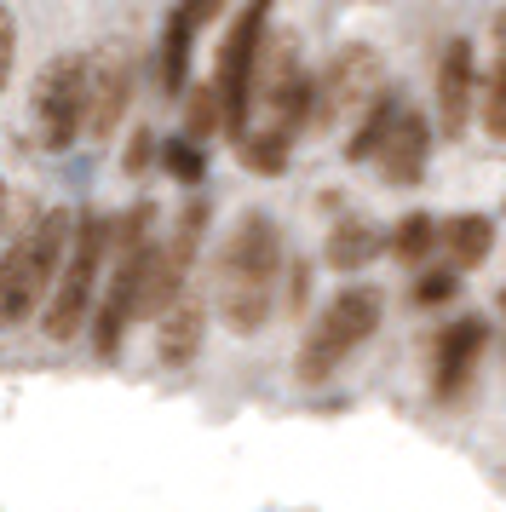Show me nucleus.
Here are the masks:
<instances>
[{
	"label": "nucleus",
	"mask_w": 506,
	"mask_h": 512,
	"mask_svg": "<svg viewBox=\"0 0 506 512\" xmlns=\"http://www.w3.org/2000/svg\"><path fill=\"white\" fill-rule=\"evenodd\" d=\"M276 277H282V236L271 213H242L236 231L225 236L219 259V317L230 334H259L276 305Z\"/></svg>",
	"instance_id": "f257e3e1"
},
{
	"label": "nucleus",
	"mask_w": 506,
	"mask_h": 512,
	"mask_svg": "<svg viewBox=\"0 0 506 512\" xmlns=\"http://www.w3.org/2000/svg\"><path fill=\"white\" fill-rule=\"evenodd\" d=\"M69 236H75V213L52 208L0 254V323L6 328L29 323L41 311V300H52L64 254H69Z\"/></svg>",
	"instance_id": "f03ea898"
},
{
	"label": "nucleus",
	"mask_w": 506,
	"mask_h": 512,
	"mask_svg": "<svg viewBox=\"0 0 506 512\" xmlns=\"http://www.w3.org/2000/svg\"><path fill=\"white\" fill-rule=\"evenodd\" d=\"M374 328H380V288H368V282L340 288V294L317 311V323H311L305 346H299V363H294L299 380H305V386H322L351 351L374 340Z\"/></svg>",
	"instance_id": "7ed1b4c3"
},
{
	"label": "nucleus",
	"mask_w": 506,
	"mask_h": 512,
	"mask_svg": "<svg viewBox=\"0 0 506 512\" xmlns=\"http://www.w3.org/2000/svg\"><path fill=\"white\" fill-rule=\"evenodd\" d=\"M104 259H110V219H75V236H69L64 271H58V288L46 300V334L52 340H75L87 328L92 305H98V282H104Z\"/></svg>",
	"instance_id": "20e7f679"
},
{
	"label": "nucleus",
	"mask_w": 506,
	"mask_h": 512,
	"mask_svg": "<svg viewBox=\"0 0 506 512\" xmlns=\"http://www.w3.org/2000/svg\"><path fill=\"white\" fill-rule=\"evenodd\" d=\"M276 0H248L230 24L225 47H219V70H213V87H219V104H225V133L242 139L253 127V70H259V52H265V24H271Z\"/></svg>",
	"instance_id": "39448f33"
},
{
	"label": "nucleus",
	"mask_w": 506,
	"mask_h": 512,
	"mask_svg": "<svg viewBox=\"0 0 506 512\" xmlns=\"http://www.w3.org/2000/svg\"><path fill=\"white\" fill-rule=\"evenodd\" d=\"M87 133V58H52L35 81V139L46 150H69Z\"/></svg>",
	"instance_id": "423d86ee"
},
{
	"label": "nucleus",
	"mask_w": 506,
	"mask_h": 512,
	"mask_svg": "<svg viewBox=\"0 0 506 512\" xmlns=\"http://www.w3.org/2000/svg\"><path fill=\"white\" fill-rule=\"evenodd\" d=\"M380 75H386V64H380L374 47H340L328 58V70L311 81V127H334L351 110L374 104L380 98Z\"/></svg>",
	"instance_id": "0eeeda50"
},
{
	"label": "nucleus",
	"mask_w": 506,
	"mask_h": 512,
	"mask_svg": "<svg viewBox=\"0 0 506 512\" xmlns=\"http://www.w3.org/2000/svg\"><path fill=\"white\" fill-rule=\"evenodd\" d=\"M133 104V52L121 41H98L87 52V139H110Z\"/></svg>",
	"instance_id": "6e6552de"
},
{
	"label": "nucleus",
	"mask_w": 506,
	"mask_h": 512,
	"mask_svg": "<svg viewBox=\"0 0 506 512\" xmlns=\"http://www.w3.org/2000/svg\"><path fill=\"white\" fill-rule=\"evenodd\" d=\"M472 93H478V64H472V41H449L443 64H437V127L460 139L472 121Z\"/></svg>",
	"instance_id": "1a4fd4ad"
},
{
	"label": "nucleus",
	"mask_w": 506,
	"mask_h": 512,
	"mask_svg": "<svg viewBox=\"0 0 506 512\" xmlns=\"http://www.w3.org/2000/svg\"><path fill=\"white\" fill-rule=\"evenodd\" d=\"M483 346H489V323L483 317H460L437 334V363H432V380H437V397H455L466 392V380L478 369Z\"/></svg>",
	"instance_id": "9d476101"
},
{
	"label": "nucleus",
	"mask_w": 506,
	"mask_h": 512,
	"mask_svg": "<svg viewBox=\"0 0 506 512\" xmlns=\"http://www.w3.org/2000/svg\"><path fill=\"white\" fill-rule=\"evenodd\" d=\"M426 156H432V127H426V116H420V110H409V104H403L374 162H380V173H386V185H414V179L426 173Z\"/></svg>",
	"instance_id": "9b49d317"
},
{
	"label": "nucleus",
	"mask_w": 506,
	"mask_h": 512,
	"mask_svg": "<svg viewBox=\"0 0 506 512\" xmlns=\"http://www.w3.org/2000/svg\"><path fill=\"white\" fill-rule=\"evenodd\" d=\"M437 242L449 248V265H455V271H472V265H483L489 248H495V225H489L483 213H455V219L437 231Z\"/></svg>",
	"instance_id": "f8f14e48"
},
{
	"label": "nucleus",
	"mask_w": 506,
	"mask_h": 512,
	"mask_svg": "<svg viewBox=\"0 0 506 512\" xmlns=\"http://www.w3.org/2000/svg\"><path fill=\"white\" fill-rule=\"evenodd\" d=\"M196 346H202V305L179 300L167 317H161L156 351H161V363H167V369H179V363H190V357H196Z\"/></svg>",
	"instance_id": "ddd939ff"
},
{
	"label": "nucleus",
	"mask_w": 506,
	"mask_h": 512,
	"mask_svg": "<svg viewBox=\"0 0 506 512\" xmlns=\"http://www.w3.org/2000/svg\"><path fill=\"white\" fill-rule=\"evenodd\" d=\"M374 254H380V231H374L368 219H340V225L328 231V248H322V259H328L334 271H363Z\"/></svg>",
	"instance_id": "4468645a"
},
{
	"label": "nucleus",
	"mask_w": 506,
	"mask_h": 512,
	"mask_svg": "<svg viewBox=\"0 0 506 512\" xmlns=\"http://www.w3.org/2000/svg\"><path fill=\"white\" fill-rule=\"evenodd\" d=\"M397 110H403V104H397V98H374V104H368V116H363V127H357V133H351V144H345V156H351V162H363V156H380V144H386V133H391V121H397Z\"/></svg>",
	"instance_id": "2eb2a0df"
},
{
	"label": "nucleus",
	"mask_w": 506,
	"mask_h": 512,
	"mask_svg": "<svg viewBox=\"0 0 506 512\" xmlns=\"http://www.w3.org/2000/svg\"><path fill=\"white\" fill-rule=\"evenodd\" d=\"M437 225L432 213H409V219H397V231H391V254L403 259V265H420V259L432 254V242H437Z\"/></svg>",
	"instance_id": "dca6fc26"
},
{
	"label": "nucleus",
	"mask_w": 506,
	"mask_h": 512,
	"mask_svg": "<svg viewBox=\"0 0 506 512\" xmlns=\"http://www.w3.org/2000/svg\"><path fill=\"white\" fill-rule=\"evenodd\" d=\"M207 133H225V104H219L213 81L190 93V139H207Z\"/></svg>",
	"instance_id": "f3484780"
},
{
	"label": "nucleus",
	"mask_w": 506,
	"mask_h": 512,
	"mask_svg": "<svg viewBox=\"0 0 506 512\" xmlns=\"http://www.w3.org/2000/svg\"><path fill=\"white\" fill-rule=\"evenodd\" d=\"M483 127L506 139V58H495V75H489V87H483Z\"/></svg>",
	"instance_id": "a211bd4d"
},
{
	"label": "nucleus",
	"mask_w": 506,
	"mask_h": 512,
	"mask_svg": "<svg viewBox=\"0 0 506 512\" xmlns=\"http://www.w3.org/2000/svg\"><path fill=\"white\" fill-rule=\"evenodd\" d=\"M161 162H167V173H173L179 185H196V179H202V150H196V139H173L161 150Z\"/></svg>",
	"instance_id": "6ab92c4d"
},
{
	"label": "nucleus",
	"mask_w": 506,
	"mask_h": 512,
	"mask_svg": "<svg viewBox=\"0 0 506 512\" xmlns=\"http://www.w3.org/2000/svg\"><path fill=\"white\" fill-rule=\"evenodd\" d=\"M455 288H460V271L449 265V271H432V277H420L414 300H420V305H443V300H455Z\"/></svg>",
	"instance_id": "aec40b11"
},
{
	"label": "nucleus",
	"mask_w": 506,
	"mask_h": 512,
	"mask_svg": "<svg viewBox=\"0 0 506 512\" xmlns=\"http://www.w3.org/2000/svg\"><path fill=\"white\" fill-rule=\"evenodd\" d=\"M12 58H18V24H12V6H0V93L12 81Z\"/></svg>",
	"instance_id": "412c9836"
},
{
	"label": "nucleus",
	"mask_w": 506,
	"mask_h": 512,
	"mask_svg": "<svg viewBox=\"0 0 506 512\" xmlns=\"http://www.w3.org/2000/svg\"><path fill=\"white\" fill-rule=\"evenodd\" d=\"M219 12H225V0H179V18H184L190 29H207Z\"/></svg>",
	"instance_id": "4be33fe9"
},
{
	"label": "nucleus",
	"mask_w": 506,
	"mask_h": 512,
	"mask_svg": "<svg viewBox=\"0 0 506 512\" xmlns=\"http://www.w3.org/2000/svg\"><path fill=\"white\" fill-rule=\"evenodd\" d=\"M144 162H150V133H133V144H127V173H138Z\"/></svg>",
	"instance_id": "5701e85b"
},
{
	"label": "nucleus",
	"mask_w": 506,
	"mask_h": 512,
	"mask_svg": "<svg viewBox=\"0 0 506 512\" xmlns=\"http://www.w3.org/2000/svg\"><path fill=\"white\" fill-rule=\"evenodd\" d=\"M495 52H501V58H506V12H501V18H495Z\"/></svg>",
	"instance_id": "b1692460"
},
{
	"label": "nucleus",
	"mask_w": 506,
	"mask_h": 512,
	"mask_svg": "<svg viewBox=\"0 0 506 512\" xmlns=\"http://www.w3.org/2000/svg\"><path fill=\"white\" fill-rule=\"evenodd\" d=\"M0 213H6V185H0Z\"/></svg>",
	"instance_id": "393cba45"
}]
</instances>
